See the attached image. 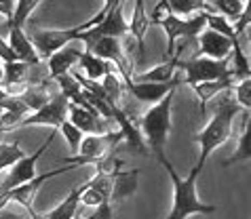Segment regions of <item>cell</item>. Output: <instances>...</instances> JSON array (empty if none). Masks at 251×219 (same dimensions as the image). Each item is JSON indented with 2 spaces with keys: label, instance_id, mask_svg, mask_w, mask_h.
Here are the masks:
<instances>
[{
  "label": "cell",
  "instance_id": "3",
  "mask_svg": "<svg viewBox=\"0 0 251 219\" xmlns=\"http://www.w3.org/2000/svg\"><path fill=\"white\" fill-rule=\"evenodd\" d=\"M173 97H176V91H171L167 97H163L158 103L150 105L148 110L139 118V129L144 135V144H148L150 152L160 160L165 158V144L167 137H169L171 131V108H173Z\"/></svg>",
  "mask_w": 251,
  "mask_h": 219
},
{
  "label": "cell",
  "instance_id": "25",
  "mask_svg": "<svg viewBox=\"0 0 251 219\" xmlns=\"http://www.w3.org/2000/svg\"><path fill=\"white\" fill-rule=\"evenodd\" d=\"M25 152L19 147V141H0V179L6 169H11L17 160H22Z\"/></svg>",
  "mask_w": 251,
  "mask_h": 219
},
{
  "label": "cell",
  "instance_id": "18",
  "mask_svg": "<svg viewBox=\"0 0 251 219\" xmlns=\"http://www.w3.org/2000/svg\"><path fill=\"white\" fill-rule=\"evenodd\" d=\"M129 32H131V36L135 38L137 42V55L139 57H144L146 55V32H148V27L152 25L150 24V17H148V13H146V6L142 0H137L135 2V9H133V15H131V21H129Z\"/></svg>",
  "mask_w": 251,
  "mask_h": 219
},
{
  "label": "cell",
  "instance_id": "16",
  "mask_svg": "<svg viewBox=\"0 0 251 219\" xmlns=\"http://www.w3.org/2000/svg\"><path fill=\"white\" fill-rule=\"evenodd\" d=\"M236 82H239V78H236L234 72H232V70H230V74H228V76H224V78H220V80H211V82H201V84H194L192 91H194V93H197V97H199L201 114H205L207 103L211 101L215 95L224 93V91H228L230 87H234Z\"/></svg>",
  "mask_w": 251,
  "mask_h": 219
},
{
  "label": "cell",
  "instance_id": "5",
  "mask_svg": "<svg viewBox=\"0 0 251 219\" xmlns=\"http://www.w3.org/2000/svg\"><path fill=\"white\" fill-rule=\"evenodd\" d=\"M158 25L167 34V57H173L177 45H186V40L197 38L205 30V11H201L192 17H186V19L176 17L169 13L165 19L158 21Z\"/></svg>",
  "mask_w": 251,
  "mask_h": 219
},
{
  "label": "cell",
  "instance_id": "27",
  "mask_svg": "<svg viewBox=\"0 0 251 219\" xmlns=\"http://www.w3.org/2000/svg\"><path fill=\"white\" fill-rule=\"evenodd\" d=\"M36 9H38V0H17V2H15V13H13V19L6 21V25L22 27V30H24V24H25L27 17H30Z\"/></svg>",
  "mask_w": 251,
  "mask_h": 219
},
{
  "label": "cell",
  "instance_id": "37",
  "mask_svg": "<svg viewBox=\"0 0 251 219\" xmlns=\"http://www.w3.org/2000/svg\"><path fill=\"white\" fill-rule=\"evenodd\" d=\"M0 135H2V133H0Z\"/></svg>",
  "mask_w": 251,
  "mask_h": 219
},
{
  "label": "cell",
  "instance_id": "14",
  "mask_svg": "<svg viewBox=\"0 0 251 219\" xmlns=\"http://www.w3.org/2000/svg\"><path fill=\"white\" fill-rule=\"evenodd\" d=\"M68 120L78 129L82 135H106L110 129V122L100 116H93L91 112L78 108V105H68Z\"/></svg>",
  "mask_w": 251,
  "mask_h": 219
},
{
  "label": "cell",
  "instance_id": "9",
  "mask_svg": "<svg viewBox=\"0 0 251 219\" xmlns=\"http://www.w3.org/2000/svg\"><path fill=\"white\" fill-rule=\"evenodd\" d=\"M53 139H55V131L47 137V141L38 147L36 152L25 154L22 160L15 162V165H13L9 171L2 175V179H0V192H11V190H15V188L24 186V183H27V181L36 179L38 177L36 175V165H38L40 156H43V152H47V147L53 144Z\"/></svg>",
  "mask_w": 251,
  "mask_h": 219
},
{
  "label": "cell",
  "instance_id": "29",
  "mask_svg": "<svg viewBox=\"0 0 251 219\" xmlns=\"http://www.w3.org/2000/svg\"><path fill=\"white\" fill-rule=\"evenodd\" d=\"M234 101L243 112H249V108H251V76L234 84Z\"/></svg>",
  "mask_w": 251,
  "mask_h": 219
},
{
  "label": "cell",
  "instance_id": "34",
  "mask_svg": "<svg viewBox=\"0 0 251 219\" xmlns=\"http://www.w3.org/2000/svg\"><path fill=\"white\" fill-rule=\"evenodd\" d=\"M2 80H4V61L0 59V87H2Z\"/></svg>",
  "mask_w": 251,
  "mask_h": 219
},
{
  "label": "cell",
  "instance_id": "13",
  "mask_svg": "<svg viewBox=\"0 0 251 219\" xmlns=\"http://www.w3.org/2000/svg\"><path fill=\"white\" fill-rule=\"evenodd\" d=\"M199 40V53L201 57H207V59H213V61H224L232 57V47L236 42H230L228 38L220 36L211 30H205L197 36Z\"/></svg>",
  "mask_w": 251,
  "mask_h": 219
},
{
  "label": "cell",
  "instance_id": "20",
  "mask_svg": "<svg viewBox=\"0 0 251 219\" xmlns=\"http://www.w3.org/2000/svg\"><path fill=\"white\" fill-rule=\"evenodd\" d=\"M78 68H80V76L87 80H93V82H101L103 76H106L110 70H112V63L103 61L100 57H95L93 53H82L80 59H78Z\"/></svg>",
  "mask_w": 251,
  "mask_h": 219
},
{
  "label": "cell",
  "instance_id": "6",
  "mask_svg": "<svg viewBox=\"0 0 251 219\" xmlns=\"http://www.w3.org/2000/svg\"><path fill=\"white\" fill-rule=\"evenodd\" d=\"M123 141L121 131H110L106 135H85L80 141L78 154L76 156L64 158V165L68 167H82V165H95L97 160H101L106 154H110L114 147Z\"/></svg>",
  "mask_w": 251,
  "mask_h": 219
},
{
  "label": "cell",
  "instance_id": "21",
  "mask_svg": "<svg viewBox=\"0 0 251 219\" xmlns=\"http://www.w3.org/2000/svg\"><path fill=\"white\" fill-rule=\"evenodd\" d=\"M80 194H82V186L74 188L57 207L51 209L45 215V219H74L78 215V204H80Z\"/></svg>",
  "mask_w": 251,
  "mask_h": 219
},
{
  "label": "cell",
  "instance_id": "36",
  "mask_svg": "<svg viewBox=\"0 0 251 219\" xmlns=\"http://www.w3.org/2000/svg\"><path fill=\"white\" fill-rule=\"evenodd\" d=\"M74 219H85V217H80V215H76V217H74Z\"/></svg>",
  "mask_w": 251,
  "mask_h": 219
},
{
  "label": "cell",
  "instance_id": "7",
  "mask_svg": "<svg viewBox=\"0 0 251 219\" xmlns=\"http://www.w3.org/2000/svg\"><path fill=\"white\" fill-rule=\"evenodd\" d=\"M177 68L184 72V78L182 82L190 84H201V82H211V80H220L224 76L230 74V59L224 61H213V59H207V57H192L188 61H177Z\"/></svg>",
  "mask_w": 251,
  "mask_h": 219
},
{
  "label": "cell",
  "instance_id": "26",
  "mask_svg": "<svg viewBox=\"0 0 251 219\" xmlns=\"http://www.w3.org/2000/svg\"><path fill=\"white\" fill-rule=\"evenodd\" d=\"M32 66L22 61H13V63H4V80L2 87H15V84H25L27 82V70Z\"/></svg>",
  "mask_w": 251,
  "mask_h": 219
},
{
  "label": "cell",
  "instance_id": "4",
  "mask_svg": "<svg viewBox=\"0 0 251 219\" xmlns=\"http://www.w3.org/2000/svg\"><path fill=\"white\" fill-rule=\"evenodd\" d=\"M110 6H112V2L108 0L89 21H85V24H80V25H74V27H68V30H36L30 36V40H32L34 49H36L40 61L49 59L53 53H57L59 49H64L66 45H70V42H78L82 32L91 30V27H95L103 17H106Z\"/></svg>",
  "mask_w": 251,
  "mask_h": 219
},
{
  "label": "cell",
  "instance_id": "19",
  "mask_svg": "<svg viewBox=\"0 0 251 219\" xmlns=\"http://www.w3.org/2000/svg\"><path fill=\"white\" fill-rule=\"evenodd\" d=\"M137 177H139V169L118 171L112 179V196H110V202L125 200V198H129V196H133L137 190Z\"/></svg>",
  "mask_w": 251,
  "mask_h": 219
},
{
  "label": "cell",
  "instance_id": "30",
  "mask_svg": "<svg viewBox=\"0 0 251 219\" xmlns=\"http://www.w3.org/2000/svg\"><path fill=\"white\" fill-rule=\"evenodd\" d=\"M167 15H169V4H167V0L165 2H158L156 6H154V11L150 13V24H158L160 19H165Z\"/></svg>",
  "mask_w": 251,
  "mask_h": 219
},
{
  "label": "cell",
  "instance_id": "12",
  "mask_svg": "<svg viewBox=\"0 0 251 219\" xmlns=\"http://www.w3.org/2000/svg\"><path fill=\"white\" fill-rule=\"evenodd\" d=\"M85 53L78 42H70L64 49H59L57 53H53L47 59V68H49V80H57L59 76H66L72 72V68L78 66L80 55Z\"/></svg>",
  "mask_w": 251,
  "mask_h": 219
},
{
  "label": "cell",
  "instance_id": "2",
  "mask_svg": "<svg viewBox=\"0 0 251 219\" xmlns=\"http://www.w3.org/2000/svg\"><path fill=\"white\" fill-rule=\"evenodd\" d=\"M241 112L243 110L236 105L234 99L224 97V99L218 103V108H215L213 118L205 124V129L194 135V141H197L199 147H201V156H199V162H197L201 169L205 167V162H207L209 156H211V152L218 150L220 146H224L230 139V135H232L234 118L239 116Z\"/></svg>",
  "mask_w": 251,
  "mask_h": 219
},
{
  "label": "cell",
  "instance_id": "22",
  "mask_svg": "<svg viewBox=\"0 0 251 219\" xmlns=\"http://www.w3.org/2000/svg\"><path fill=\"white\" fill-rule=\"evenodd\" d=\"M249 158H251V122H249V112H245V122H243L239 146H236L232 156H230L228 160H224V167L236 165V162H247Z\"/></svg>",
  "mask_w": 251,
  "mask_h": 219
},
{
  "label": "cell",
  "instance_id": "17",
  "mask_svg": "<svg viewBox=\"0 0 251 219\" xmlns=\"http://www.w3.org/2000/svg\"><path fill=\"white\" fill-rule=\"evenodd\" d=\"M177 61L179 57H169L167 61L158 63V66L146 70V72L133 74V82H150V84H163V82H171L177 76Z\"/></svg>",
  "mask_w": 251,
  "mask_h": 219
},
{
  "label": "cell",
  "instance_id": "31",
  "mask_svg": "<svg viewBox=\"0 0 251 219\" xmlns=\"http://www.w3.org/2000/svg\"><path fill=\"white\" fill-rule=\"evenodd\" d=\"M0 59H2L4 63L17 61L15 55H13V51H11V47H9V42H6V38L2 36V32H0Z\"/></svg>",
  "mask_w": 251,
  "mask_h": 219
},
{
  "label": "cell",
  "instance_id": "8",
  "mask_svg": "<svg viewBox=\"0 0 251 219\" xmlns=\"http://www.w3.org/2000/svg\"><path fill=\"white\" fill-rule=\"evenodd\" d=\"M127 32H129V25H127L125 15H123V2L116 0V2H112L110 11L106 13V17H103L100 24L95 27H91V30L80 34L78 42L82 45L85 51H89L93 42L101 40V38H121L123 34H127Z\"/></svg>",
  "mask_w": 251,
  "mask_h": 219
},
{
  "label": "cell",
  "instance_id": "11",
  "mask_svg": "<svg viewBox=\"0 0 251 219\" xmlns=\"http://www.w3.org/2000/svg\"><path fill=\"white\" fill-rule=\"evenodd\" d=\"M182 84V76H176L171 82H163V84H150V82H133V80H127L123 82L125 91H129L131 95L135 97L137 101L142 103H158L163 97H167L171 91H177V87Z\"/></svg>",
  "mask_w": 251,
  "mask_h": 219
},
{
  "label": "cell",
  "instance_id": "28",
  "mask_svg": "<svg viewBox=\"0 0 251 219\" xmlns=\"http://www.w3.org/2000/svg\"><path fill=\"white\" fill-rule=\"evenodd\" d=\"M57 131L61 133V137L66 139V144H68V147H70V152H72L74 156H76V154H78V147H80V141H82V137H85V135H82V133L76 129V126L70 122V120L61 122V126H59Z\"/></svg>",
  "mask_w": 251,
  "mask_h": 219
},
{
  "label": "cell",
  "instance_id": "32",
  "mask_svg": "<svg viewBox=\"0 0 251 219\" xmlns=\"http://www.w3.org/2000/svg\"><path fill=\"white\" fill-rule=\"evenodd\" d=\"M85 219H112V202H103L95 209V213L91 217H85Z\"/></svg>",
  "mask_w": 251,
  "mask_h": 219
},
{
  "label": "cell",
  "instance_id": "10",
  "mask_svg": "<svg viewBox=\"0 0 251 219\" xmlns=\"http://www.w3.org/2000/svg\"><path fill=\"white\" fill-rule=\"evenodd\" d=\"M68 105H70V101L57 91L40 110L27 114L22 120L19 129H24V126H51L53 131H57L61 122L68 120Z\"/></svg>",
  "mask_w": 251,
  "mask_h": 219
},
{
  "label": "cell",
  "instance_id": "15",
  "mask_svg": "<svg viewBox=\"0 0 251 219\" xmlns=\"http://www.w3.org/2000/svg\"><path fill=\"white\" fill-rule=\"evenodd\" d=\"M6 30H9V36H4V38H6V42H9L15 59L22 61V63H27V66H38L40 57H38L36 49H34V45H32L30 36H25V32L22 30V27L6 25Z\"/></svg>",
  "mask_w": 251,
  "mask_h": 219
},
{
  "label": "cell",
  "instance_id": "23",
  "mask_svg": "<svg viewBox=\"0 0 251 219\" xmlns=\"http://www.w3.org/2000/svg\"><path fill=\"white\" fill-rule=\"evenodd\" d=\"M247 6H249V2H243V0H213V2L209 4V11L218 13V15L226 17L230 24H234V21L243 15V11H245Z\"/></svg>",
  "mask_w": 251,
  "mask_h": 219
},
{
  "label": "cell",
  "instance_id": "35",
  "mask_svg": "<svg viewBox=\"0 0 251 219\" xmlns=\"http://www.w3.org/2000/svg\"><path fill=\"white\" fill-rule=\"evenodd\" d=\"M27 219H45V215H38V213H34V215H27Z\"/></svg>",
  "mask_w": 251,
  "mask_h": 219
},
{
  "label": "cell",
  "instance_id": "33",
  "mask_svg": "<svg viewBox=\"0 0 251 219\" xmlns=\"http://www.w3.org/2000/svg\"><path fill=\"white\" fill-rule=\"evenodd\" d=\"M13 13H15V2H13V0H0V15L6 21H11Z\"/></svg>",
  "mask_w": 251,
  "mask_h": 219
},
{
  "label": "cell",
  "instance_id": "24",
  "mask_svg": "<svg viewBox=\"0 0 251 219\" xmlns=\"http://www.w3.org/2000/svg\"><path fill=\"white\" fill-rule=\"evenodd\" d=\"M169 13L176 17H192L201 11H209V4L205 0H167Z\"/></svg>",
  "mask_w": 251,
  "mask_h": 219
},
{
  "label": "cell",
  "instance_id": "1",
  "mask_svg": "<svg viewBox=\"0 0 251 219\" xmlns=\"http://www.w3.org/2000/svg\"><path fill=\"white\" fill-rule=\"evenodd\" d=\"M158 162L165 167V171L169 173V179L173 183V200H171V211H169V215H167V219H188L190 215H211L218 211L215 204H205L199 200L197 179H199L201 171H203L199 165H194L190 169V173H188L186 177H182V175L176 171V167L167 160V156L160 158Z\"/></svg>",
  "mask_w": 251,
  "mask_h": 219
}]
</instances>
